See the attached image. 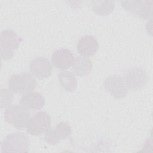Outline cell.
<instances>
[{
	"label": "cell",
	"mask_w": 153,
	"mask_h": 153,
	"mask_svg": "<svg viewBox=\"0 0 153 153\" xmlns=\"http://www.w3.org/2000/svg\"><path fill=\"white\" fill-rule=\"evenodd\" d=\"M29 148V137L23 132H16L8 134L1 144V152H28Z\"/></svg>",
	"instance_id": "obj_1"
},
{
	"label": "cell",
	"mask_w": 153,
	"mask_h": 153,
	"mask_svg": "<svg viewBox=\"0 0 153 153\" xmlns=\"http://www.w3.org/2000/svg\"><path fill=\"white\" fill-rule=\"evenodd\" d=\"M36 85L35 78L29 72L14 74L9 78L8 82V85L13 92L23 94L34 90Z\"/></svg>",
	"instance_id": "obj_2"
},
{
	"label": "cell",
	"mask_w": 153,
	"mask_h": 153,
	"mask_svg": "<svg viewBox=\"0 0 153 153\" xmlns=\"http://www.w3.org/2000/svg\"><path fill=\"white\" fill-rule=\"evenodd\" d=\"M30 117L29 110L22 105H10L4 111L5 120L20 130L27 126Z\"/></svg>",
	"instance_id": "obj_3"
},
{
	"label": "cell",
	"mask_w": 153,
	"mask_h": 153,
	"mask_svg": "<svg viewBox=\"0 0 153 153\" xmlns=\"http://www.w3.org/2000/svg\"><path fill=\"white\" fill-rule=\"evenodd\" d=\"M20 42V39L12 29H7L2 31L0 36L1 55L3 60L11 59Z\"/></svg>",
	"instance_id": "obj_4"
},
{
	"label": "cell",
	"mask_w": 153,
	"mask_h": 153,
	"mask_svg": "<svg viewBox=\"0 0 153 153\" xmlns=\"http://www.w3.org/2000/svg\"><path fill=\"white\" fill-rule=\"evenodd\" d=\"M123 79L127 88L138 90L146 85L148 80V75L143 68L132 67L124 72Z\"/></svg>",
	"instance_id": "obj_5"
},
{
	"label": "cell",
	"mask_w": 153,
	"mask_h": 153,
	"mask_svg": "<svg viewBox=\"0 0 153 153\" xmlns=\"http://www.w3.org/2000/svg\"><path fill=\"white\" fill-rule=\"evenodd\" d=\"M51 126V118L45 112L39 111L29 120L26 126L27 132L32 136H39L45 133Z\"/></svg>",
	"instance_id": "obj_6"
},
{
	"label": "cell",
	"mask_w": 153,
	"mask_h": 153,
	"mask_svg": "<svg viewBox=\"0 0 153 153\" xmlns=\"http://www.w3.org/2000/svg\"><path fill=\"white\" fill-rule=\"evenodd\" d=\"M152 1H123L124 9L142 19H148L152 14Z\"/></svg>",
	"instance_id": "obj_7"
},
{
	"label": "cell",
	"mask_w": 153,
	"mask_h": 153,
	"mask_svg": "<svg viewBox=\"0 0 153 153\" xmlns=\"http://www.w3.org/2000/svg\"><path fill=\"white\" fill-rule=\"evenodd\" d=\"M103 86L105 90L116 99L123 98L128 93V88L123 78L118 75L107 77L103 81Z\"/></svg>",
	"instance_id": "obj_8"
},
{
	"label": "cell",
	"mask_w": 153,
	"mask_h": 153,
	"mask_svg": "<svg viewBox=\"0 0 153 153\" xmlns=\"http://www.w3.org/2000/svg\"><path fill=\"white\" fill-rule=\"evenodd\" d=\"M71 127L66 122H60L54 128H49L45 133L44 140L50 145H56L66 139L71 133Z\"/></svg>",
	"instance_id": "obj_9"
},
{
	"label": "cell",
	"mask_w": 153,
	"mask_h": 153,
	"mask_svg": "<svg viewBox=\"0 0 153 153\" xmlns=\"http://www.w3.org/2000/svg\"><path fill=\"white\" fill-rule=\"evenodd\" d=\"M29 69L32 75L39 79L49 77L53 72V68L49 60L43 56L33 59L30 63Z\"/></svg>",
	"instance_id": "obj_10"
},
{
	"label": "cell",
	"mask_w": 153,
	"mask_h": 153,
	"mask_svg": "<svg viewBox=\"0 0 153 153\" xmlns=\"http://www.w3.org/2000/svg\"><path fill=\"white\" fill-rule=\"evenodd\" d=\"M75 57L73 53L67 48H59L56 50L51 56V63L57 69H66L74 63Z\"/></svg>",
	"instance_id": "obj_11"
},
{
	"label": "cell",
	"mask_w": 153,
	"mask_h": 153,
	"mask_svg": "<svg viewBox=\"0 0 153 153\" xmlns=\"http://www.w3.org/2000/svg\"><path fill=\"white\" fill-rule=\"evenodd\" d=\"M99 43L97 40L91 35H84L81 36L77 43L78 53L84 57H90L97 51Z\"/></svg>",
	"instance_id": "obj_12"
},
{
	"label": "cell",
	"mask_w": 153,
	"mask_h": 153,
	"mask_svg": "<svg viewBox=\"0 0 153 153\" xmlns=\"http://www.w3.org/2000/svg\"><path fill=\"white\" fill-rule=\"evenodd\" d=\"M20 105L27 109L39 110L44 107L45 99L38 92H29L24 94L20 99Z\"/></svg>",
	"instance_id": "obj_13"
},
{
	"label": "cell",
	"mask_w": 153,
	"mask_h": 153,
	"mask_svg": "<svg viewBox=\"0 0 153 153\" xmlns=\"http://www.w3.org/2000/svg\"><path fill=\"white\" fill-rule=\"evenodd\" d=\"M93 68L91 60L87 57L78 56L74 61L72 68L75 75L84 76L90 74Z\"/></svg>",
	"instance_id": "obj_14"
},
{
	"label": "cell",
	"mask_w": 153,
	"mask_h": 153,
	"mask_svg": "<svg viewBox=\"0 0 153 153\" xmlns=\"http://www.w3.org/2000/svg\"><path fill=\"white\" fill-rule=\"evenodd\" d=\"M59 81L61 86L67 91H74L77 87L76 77L70 71H61L59 74Z\"/></svg>",
	"instance_id": "obj_15"
},
{
	"label": "cell",
	"mask_w": 153,
	"mask_h": 153,
	"mask_svg": "<svg viewBox=\"0 0 153 153\" xmlns=\"http://www.w3.org/2000/svg\"><path fill=\"white\" fill-rule=\"evenodd\" d=\"M91 4L94 12L100 16L108 15L114 9V1H93Z\"/></svg>",
	"instance_id": "obj_16"
},
{
	"label": "cell",
	"mask_w": 153,
	"mask_h": 153,
	"mask_svg": "<svg viewBox=\"0 0 153 153\" xmlns=\"http://www.w3.org/2000/svg\"><path fill=\"white\" fill-rule=\"evenodd\" d=\"M1 93L4 95L1 94V107L3 108L10 105L13 100V93L10 91V90L5 88L1 89Z\"/></svg>",
	"instance_id": "obj_17"
}]
</instances>
